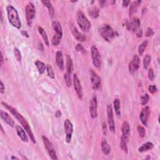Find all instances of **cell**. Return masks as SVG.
Instances as JSON below:
<instances>
[{
    "mask_svg": "<svg viewBox=\"0 0 160 160\" xmlns=\"http://www.w3.org/2000/svg\"><path fill=\"white\" fill-rule=\"evenodd\" d=\"M70 28L71 29V31L73 34V35L74 36V37L78 41L80 42H83L86 41V36L85 35V34L79 32L77 28L76 27V26H75V24L73 23L70 24Z\"/></svg>",
    "mask_w": 160,
    "mask_h": 160,
    "instance_id": "4fadbf2b",
    "label": "cell"
},
{
    "mask_svg": "<svg viewBox=\"0 0 160 160\" xmlns=\"http://www.w3.org/2000/svg\"><path fill=\"white\" fill-rule=\"evenodd\" d=\"M113 105H114V108L115 110L116 115L119 118L121 116V112H120V100L118 98H116L115 99L113 102Z\"/></svg>",
    "mask_w": 160,
    "mask_h": 160,
    "instance_id": "f1b7e54d",
    "label": "cell"
},
{
    "mask_svg": "<svg viewBox=\"0 0 160 160\" xmlns=\"http://www.w3.org/2000/svg\"><path fill=\"white\" fill-rule=\"evenodd\" d=\"M141 3V1H136L133 2L131 4L130 7H129V16H131L134 13H135L137 10L138 7L139 6V5Z\"/></svg>",
    "mask_w": 160,
    "mask_h": 160,
    "instance_id": "4316f807",
    "label": "cell"
},
{
    "mask_svg": "<svg viewBox=\"0 0 160 160\" xmlns=\"http://www.w3.org/2000/svg\"><path fill=\"white\" fill-rule=\"evenodd\" d=\"M101 150L103 154L105 155L109 154L111 151V147L105 139H103L101 141Z\"/></svg>",
    "mask_w": 160,
    "mask_h": 160,
    "instance_id": "7402d4cb",
    "label": "cell"
},
{
    "mask_svg": "<svg viewBox=\"0 0 160 160\" xmlns=\"http://www.w3.org/2000/svg\"><path fill=\"white\" fill-rule=\"evenodd\" d=\"M99 33L104 40L107 41H110L111 39L118 36L117 32L115 31L108 24H105L102 27L99 29Z\"/></svg>",
    "mask_w": 160,
    "mask_h": 160,
    "instance_id": "277c9868",
    "label": "cell"
},
{
    "mask_svg": "<svg viewBox=\"0 0 160 160\" xmlns=\"http://www.w3.org/2000/svg\"><path fill=\"white\" fill-rule=\"evenodd\" d=\"M38 32L41 35L42 38L43 39V40H44V41H45V45L48 46L49 45H50V42H49L47 34L45 31V30L43 29L42 27H38Z\"/></svg>",
    "mask_w": 160,
    "mask_h": 160,
    "instance_id": "83f0119b",
    "label": "cell"
},
{
    "mask_svg": "<svg viewBox=\"0 0 160 160\" xmlns=\"http://www.w3.org/2000/svg\"><path fill=\"white\" fill-rule=\"evenodd\" d=\"M11 159H18V158H16V157H12V158H11Z\"/></svg>",
    "mask_w": 160,
    "mask_h": 160,
    "instance_id": "f5cc1de1",
    "label": "cell"
},
{
    "mask_svg": "<svg viewBox=\"0 0 160 160\" xmlns=\"http://www.w3.org/2000/svg\"><path fill=\"white\" fill-rule=\"evenodd\" d=\"M73 71V63L71 57L69 55L66 56V73L72 74Z\"/></svg>",
    "mask_w": 160,
    "mask_h": 160,
    "instance_id": "484cf974",
    "label": "cell"
},
{
    "mask_svg": "<svg viewBox=\"0 0 160 160\" xmlns=\"http://www.w3.org/2000/svg\"><path fill=\"white\" fill-rule=\"evenodd\" d=\"M73 85H74V88L76 91V93L78 95V97L79 99H83V89H82V86L80 80L76 74L73 75Z\"/></svg>",
    "mask_w": 160,
    "mask_h": 160,
    "instance_id": "7c38bea8",
    "label": "cell"
},
{
    "mask_svg": "<svg viewBox=\"0 0 160 160\" xmlns=\"http://www.w3.org/2000/svg\"><path fill=\"white\" fill-rule=\"evenodd\" d=\"M76 50L77 51L80 52V53L85 54L86 53V50L84 48V47L80 44H78L76 46Z\"/></svg>",
    "mask_w": 160,
    "mask_h": 160,
    "instance_id": "ab89813d",
    "label": "cell"
},
{
    "mask_svg": "<svg viewBox=\"0 0 160 160\" xmlns=\"http://www.w3.org/2000/svg\"><path fill=\"white\" fill-rule=\"evenodd\" d=\"M140 21L137 18H133L130 21L126 23V28L129 31L133 32H136L140 27Z\"/></svg>",
    "mask_w": 160,
    "mask_h": 160,
    "instance_id": "9a60e30c",
    "label": "cell"
},
{
    "mask_svg": "<svg viewBox=\"0 0 160 160\" xmlns=\"http://www.w3.org/2000/svg\"><path fill=\"white\" fill-rule=\"evenodd\" d=\"M64 132L66 135V141L69 143L71 141L72 135L73 133V125L70 119H66L64 123Z\"/></svg>",
    "mask_w": 160,
    "mask_h": 160,
    "instance_id": "ba28073f",
    "label": "cell"
},
{
    "mask_svg": "<svg viewBox=\"0 0 160 160\" xmlns=\"http://www.w3.org/2000/svg\"><path fill=\"white\" fill-rule=\"evenodd\" d=\"M42 139H43V143H44L45 148L46 149L48 153V154L50 155V158L53 160L58 159L57 154H56V152H55V150L53 148V146L52 145L51 143L50 142L48 138L45 136H42Z\"/></svg>",
    "mask_w": 160,
    "mask_h": 160,
    "instance_id": "52a82bcc",
    "label": "cell"
},
{
    "mask_svg": "<svg viewBox=\"0 0 160 160\" xmlns=\"http://www.w3.org/2000/svg\"><path fill=\"white\" fill-rule=\"evenodd\" d=\"M151 61V57L150 54H146L143 58V68L145 70L148 68Z\"/></svg>",
    "mask_w": 160,
    "mask_h": 160,
    "instance_id": "836d02e7",
    "label": "cell"
},
{
    "mask_svg": "<svg viewBox=\"0 0 160 160\" xmlns=\"http://www.w3.org/2000/svg\"><path fill=\"white\" fill-rule=\"evenodd\" d=\"M56 63H57L58 67L61 70H63L64 68L63 55L61 51H58L56 53Z\"/></svg>",
    "mask_w": 160,
    "mask_h": 160,
    "instance_id": "e0dca14e",
    "label": "cell"
},
{
    "mask_svg": "<svg viewBox=\"0 0 160 160\" xmlns=\"http://www.w3.org/2000/svg\"><path fill=\"white\" fill-rule=\"evenodd\" d=\"M52 27L56 33H63V29L59 21H54L52 23Z\"/></svg>",
    "mask_w": 160,
    "mask_h": 160,
    "instance_id": "4dcf8cb0",
    "label": "cell"
},
{
    "mask_svg": "<svg viewBox=\"0 0 160 160\" xmlns=\"http://www.w3.org/2000/svg\"><path fill=\"white\" fill-rule=\"evenodd\" d=\"M91 52H92V58L93 59V65L96 68H99L101 64V57L97 47L96 46H92V48H91Z\"/></svg>",
    "mask_w": 160,
    "mask_h": 160,
    "instance_id": "8992f818",
    "label": "cell"
},
{
    "mask_svg": "<svg viewBox=\"0 0 160 160\" xmlns=\"http://www.w3.org/2000/svg\"><path fill=\"white\" fill-rule=\"evenodd\" d=\"M26 17H27V23L29 27L31 25L32 21L34 18L36 14V10L34 4L32 2H29L25 8Z\"/></svg>",
    "mask_w": 160,
    "mask_h": 160,
    "instance_id": "5b68a950",
    "label": "cell"
},
{
    "mask_svg": "<svg viewBox=\"0 0 160 160\" xmlns=\"http://www.w3.org/2000/svg\"><path fill=\"white\" fill-rule=\"evenodd\" d=\"M41 3L44 5L45 6H46L48 8L50 16L51 18H53L54 15V10L53 5H52L51 2L50 1H48V0H45V1H42Z\"/></svg>",
    "mask_w": 160,
    "mask_h": 160,
    "instance_id": "44dd1931",
    "label": "cell"
},
{
    "mask_svg": "<svg viewBox=\"0 0 160 160\" xmlns=\"http://www.w3.org/2000/svg\"><path fill=\"white\" fill-rule=\"evenodd\" d=\"M148 90L151 93L154 94V93H156L157 92L158 89H157V86H156L155 85H150L148 87Z\"/></svg>",
    "mask_w": 160,
    "mask_h": 160,
    "instance_id": "b9f144b4",
    "label": "cell"
},
{
    "mask_svg": "<svg viewBox=\"0 0 160 160\" xmlns=\"http://www.w3.org/2000/svg\"><path fill=\"white\" fill-rule=\"evenodd\" d=\"M153 34H154V31H153V29H151L150 28H148V29H147L146 31V33H145L146 36L149 37V36H151L153 35Z\"/></svg>",
    "mask_w": 160,
    "mask_h": 160,
    "instance_id": "7bdbcfd3",
    "label": "cell"
},
{
    "mask_svg": "<svg viewBox=\"0 0 160 160\" xmlns=\"http://www.w3.org/2000/svg\"><path fill=\"white\" fill-rule=\"evenodd\" d=\"M46 71H47L48 76L50 78L54 79L55 75H54V70L53 68H52V66H50V64H47L46 65Z\"/></svg>",
    "mask_w": 160,
    "mask_h": 160,
    "instance_id": "e575fe53",
    "label": "cell"
},
{
    "mask_svg": "<svg viewBox=\"0 0 160 160\" xmlns=\"http://www.w3.org/2000/svg\"><path fill=\"white\" fill-rule=\"evenodd\" d=\"M89 113L90 116L92 118H95L97 117L98 115V101H97V97L96 94H93V96L89 102Z\"/></svg>",
    "mask_w": 160,
    "mask_h": 160,
    "instance_id": "9c48e42d",
    "label": "cell"
},
{
    "mask_svg": "<svg viewBox=\"0 0 160 160\" xmlns=\"http://www.w3.org/2000/svg\"><path fill=\"white\" fill-rule=\"evenodd\" d=\"M137 130L138 132V134L141 138H144L146 135V131L144 127H143L141 126H138L137 127Z\"/></svg>",
    "mask_w": 160,
    "mask_h": 160,
    "instance_id": "74e56055",
    "label": "cell"
},
{
    "mask_svg": "<svg viewBox=\"0 0 160 160\" xmlns=\"http://www.w3.org/2000/svg\"><path fill=\"white\" fill-rule=\"evenodd\" d=\"M34 64H35V66H36L38 71L40 75L43 74V73H45V70H46V66H45L44 63L40 61V60H37V61H36L35 63H34Z\"/></svg>",
    "mask_w": 160,
    "mask_h": 160,
    "instance_id": "d4e9b609",
    "label": "cell"
},
{
    "mask_svg": "<svg viewBox=\"0 0 160 160\" xmlns=\"http://www.w3.org/2000/svg\"><path fill=\"white\" fill-rule=\"evenodd\" d=\"M0 116H1V119L4 121V122H6L9 126L13 127L15 126V122L14 120L13 119L11 116L8 115L6 112L3 111V110H1V112H0Z\"/></svg>",
    "mask_w": 160,
    "mask_h": 160,
    "instance_id": "ac0fdd59",
    "label": "cell"
},
{
    "mask_svg": "<svg viewBox=\"0 0 160 160\" xmlns=\"http://www.w3.org/2000/svg\"><path fill=\"white\" fill-rule=\"evenodd\" d=\"M129 3H130V1H126V0H124L122 3V5L123 7H127L129 5Z\"/></svg>",
    "mask_w": 160,
    "mask_h": 160,
    "instance_id": "7dc6e473",
    "label": "cell"
},
{
    "mask_svg": "<svg viewBox=\"0 0 160 160\" xmlns=\"http://www.w3.org/2000/svg\"><path fill=\"white\" fill-rule=\"evenodd\" d=\"M63 37V33H56L52 38V44L54 46H58L61 42Z\"/></svg>",
    "mask_w": 160,
    "mask_h": 160,
    "instance_id": "cb8c5ba5",
    "label": "cell"
},
{
    "mask_svg": "<svg viewBox=\"0 0 160 160\" xmlns=\"http://www.w3.org/2000/svg\"><path fill=\"white\" fill-rule=\"evenodd\" d=\"M22 34H23V35L25 36H27V37H29L27 31H22Z\"/></svg>",
    "mask_w": 160,
    "mask_h": 160,
    "instance_id": "f907efd6",
    "label": "cell"
},
{
    "mask_svg": "<svg viewBox=\"0 0 160 160\" xmlns=\"http://www.w3.org/2000/svg\"><path fill=\"white\" fill-rule=\"evenodd\" d=\"M150 115V109L148 106H146L144 108H143L141 113L140 114V119L142 124L145 125V126H147L148 125V119Z\"/></svg>",
    "mask_w": 160,
    "mask_h": 160,
    "instance_id": "2e32d148",
    "label": "cell"
},
{
    "mask_svg": "<svg viewBox=\"0 0 160 160\" xmlns=\"http://www.w3.org/2000/svg\"><path fill=\"white\" fill-rule=\"evenodd\" d=\"M128 139L127 138L122 136L121 138V148H122V150L126 153H128Z\"/></svg>",
    "mask_w": 160,
    "mask_h": 160,
    "instance_id": "f546056e",
    "label": "cell"
},
{
    "mask_svg": "<svg viewBox=\"0 0 160 160\" xmlns=\"http://www.w3.org/2000/svg\"><path fill=\"white\" fill-rule=\"evenodd\" d=\"M102 127H103V133L104 135H106L107 133V126H106V124L105 122H103L102 124Z\"/></svg>",
    "mask_w": 160,
    "mask_h": 160,
    "instance_id": "ee69618b",
    "label": "cell"
},
{
    "mask_svg": "<svg viewBox=\"0 0 160 160\" xmlns=\"http://www.w3.org/2000/svg\"><path fill=\"white\" fill-rule=\"evenodd\" d=\"M6 11L8 20L13 27L17 29L21 28V23L16 8L11 5H8L6 7Z\"/></svg>",
    "mask_w": 160,
    "mask_h": 160,
    "instance_id": "7a4b0ae2",
    "label": "cell"
},
{
    "mask_svg": "<svg viewBox=\"0 0 160 160\" xmlns=\"http://www.w3.org/2000/svg\"><path fill=\"white\" fill-rule=\"evenodd\" d=\"M107 115H108V123L110 130L112 133L115 132V124L113 118V108L111 105H108L107 106Z\"/></svg>",
    "mask_w": 160,
    "mask_h": 160,
    "instance_id": "30bf717a",
    "label": "cell"
},
{
    "mask_svg": "<svg viewBox=\"0 0 160 160\" xmlns=\"http://www.w3.org/2000/svg\"><path fill=\"white\" fill-rule=\"evenodd\" d=\"M64 78L65 83L68 87H70L71 86V74L68 73H66L64 75Z\"/></svg>",
    "mask_w": 160,
    "mask_h": 160,
    "instance_id": "d590c367",
    "label": "cell"
},
{
    "mask_svg": "<svg viewBox=\"0 0 160 160\" xmlns=\"http://www.w3.org/2000/svg\"><path fill=\"white\" fill-rule=\"evenodd\" d=\"M16 133L18 134V136L20 137V139L22 140L23 142H28V138L27 134H26L24 129L20 126H16Z\"/></svg>",
    "mask_w": 160,
    "mask_h": 160,
    "instance_id": "ffe728a7",
    "label": "cell"
},
{
    "mask_svg": "<svg viewBox=\"0 0 160 160\" xmlns=\"http://www.w3.org/2000/svg\"><path fill=\"white\" fill-rule=\"evenodd\" d=\"M140 66V58L138 57V56L135 55L133 57L131 61L129 63L128 68H129V73H133L136 72L138 69H139Z\"/></svg>",
    "mask_w": 160,
    "mask_h": 160,
    "instance_id": "5bb4252c",
    "label": "cell"
},
{
    "mask_svg": "<svg viewBox=\"0 0 160 160\" xmlns=\"http://www.w3.org/2000/svg\"><path fill=\"white\" fill-rule=\"evenodd\" d=\"M136 36L138 38H141L143 36V31L142 29H138L136 31Z\"/></svg>",
    "mask_w": 160,
    "mask_h": 160,
    "instance_id": "bcb514c9",
    "label": "cell"
},
{
    "mask_svg": "<svg viewBox=\"0 0 160 160\" xmlns=\"http://www.w3.org/2000/svg\"><path fill=\"white\" fill-rule=\"evenodd\" d=\"M148 75V78L151 81H153L154 80V73L153 70L152 68L149 69Z\"/></svg>",
    "mask_w": 160,
    "mask_h": 160,
    "instance_id": "60d3db41",
    "label": "cell"
},
{
    "mask_svg": "<svg viewBox=\"0 0 160 160\" xmlns=\"http://www.w3.org/2000/svg\"><path fill=\"white\" fill-rule=\"evenodd\" d=\"M122 136L123 137H124L129 139V135H130V126L129 124L127 122H124L122 124Z\"/></svg>",
    "mask_w": 160,
    "mask_h": 160,
    "instance_id": "d6986e66",
    "label": "cell"
},
{
    "mask_svg": "<svg viewBox=\"0 0 160 160\" xmlns=\"http://www.w3.org/2000/svg\"><path fill=\"white\" fill-rule=\"evenodd\" d=\"M99 5H100L101 7H104L106 5V1H99Z\"/></svg>",
    "mask_w": 160,
    "mask_h": 160,
    "instance_id": "681fc988",
    "label": "cell"
},
{
    "mask_svg": "<svg viewBox=\"0 0 160 160\" xmlns=\"http://www.w3.org/2000/svg\"><path fill=\"white\" fill-rule=\"evenodd\" d=\"M76 21L80 29L83 32H88L91 28V23L81 11H78L76 14Z\"/></svg>",
    "mask_w": 160,
    "mask_h": 160,
    "instance_id": "3957f363",
    "label": "cell"
},
{
    "mask_svg": "<svg viewBox=\"0 0 160 160\" xmlns=\"http://www.w3.org/2000/svg\"><path fill=\"white\" fill-rule=\"evenodd\" d=\"M14 53H15V57L18 60V61H21V53L20 51L18 48H15L14 50Z\"/></svg>",
    "mask_w": 160,
    "mask_h": 160,
    "instance_id": "f35d334b",
    "label": "cell"
},
{
    "mask_svg": "<svg viewBox=\"0 0 160 160\" xmlns=\"http://www.w3.org/2000/svg\"><path fill=\"white\" fill-rule=\"evenodd\" d=\"M90 80L93 89L94 90L98 89L101 85V78L93 70L90 71Z\"/></svg>",
    "mask_w": 160,
    "mask_h": 160,
    "instance_id": "8fae6325",
    "label": "cell"
},
{
    "mask_svg": "<svg viewBox=\"0 0 160 160\" xmlns=\"http://www.w3.org/2000/svg\"><path fill=\"white\" fill-rule=\"evenodd\" d=\"M5 86H4L3 81H1V85H0V92H1V94H3L4 93V92H5Z\"/></svg>",
    "mask_w": 160,
    "mask_h": 160,
    "instance_id": "f6af8a7d",
    "label": "cell"
},
{
    "mask_svg": "<svg viewBox=\"0 0 160 160\" xmlns=\"http://www.w3.org/2000/svg\"><path fill=\"white\" fill-rule=\"evenodd\" d=\"M153 146L154 145L151 142H146V143L143 144L140 147L139 149H138V151L140 153H144L146 152V151L152 150Z\"/></svg>",
    "mask_w": 160,
    "mask_h": 160,
    "instance_id": "603a6c76",
    "label": "cell"
},
{
    "mask_svg": "<svg viewBox=\"0 0 160 160\" xmlns=\"http://www.w3.org/2000/svg\"><path fill=\"white\" fill-rule=\"evenodd\" d=\"M3 63V57L2 53H1V66H2Z\"/></svg>",
    "mask_w": 160,
    "mask_h": 160,
    "instance_id": "816d5d0a",
    "label": "cell"
},
{
    "mask_svg": "<svg viewBox=\"0 0 160 160\" xmlns=\"http://www.w3.org/2000/svg\"><path fill=\"white\" fill-rule=\"evenodd\" d=\"M55 116H57V118H59V117H61V111H57V112H56V113H55Z\"/></svg>",
    "mask_w": 160,
    "mask_h": 160,
    "instance_id": "c3c4849f",
    "label": "cell"
},
{
    "mask_svg": "<svg viewBox=\"0 0 160 160\" xmlns=\"http://www.w3.org/2000/svg\"><path fill=\"white\" fill-rule=\"evenodd\" d=\"M1 104L4 107H5L6 109L9 110L11 112V113L18 120V122L21 124V125H22L23 127L26 130V131L27 132L28 135H29L30 139H31L32 142L33 143H36V139L35 138H34V136L31 131V129L30 128L28 123L27 122V121L25 119V118L23 117V116L20 113H19L17 111V110L15 108H14L13 107H12L11 105H8V104H7L6 103L2 102Z\"/></svg>",
    "mask_w": 160,
    "mask_h": 160,
    "instance_id": "6da1fadb",
    "label": "cell"
},
{
    "mask_svg": "<svg viewBox=\"0 0 160 160\" xmlns=\"http://www.w3.org/2000/svg\"><path fill=\"white\" fill-rule=\"evenodd\" d=\"M149 95L146 93L145 94L143 95V96L141 97V103L142 105H146L147 103L149 101Z\"/></svg>",
    "mask_w": 160,
    "mask_h": 160,
    "instance_id": "8d00e7d4",
    "label": "cell"
},
{
    "mask_svg": "<svg viewBox=\"0 0 160 160\" xmlns=\"http://www.w3.org/2000/svg\"><path fill=\"white\" fill-rule=\"evenodd\" d=\"M148 41L145 40L139 46H138V53H139V54L140 56H142L146 48L147 47V45H148Z\"/></svg>",
    "mask_w": 160,
    "mask_h": 160,
    "instance_id": "d6a6232c",
    "label": "cell"
},
{
    "mask_svg": "<svg viewBox=\"0 0 160 160\" xmlns=\"http://www.w3.org/2000/svg\"><path fill=\"white\" fill-rule=\"evenodd\" d=\"M89 14L93 18H97L99 16V11L97 7H93L89 10Z\"/></svg>",
    "mask_w": 160,
    "mask_h": 160,
    "instance_id": "1f68e13d",
    "label": "cell"
}]
</instances>
